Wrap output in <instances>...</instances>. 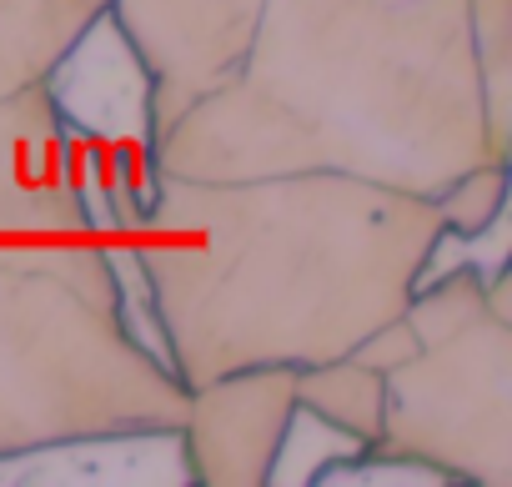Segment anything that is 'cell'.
Segmentation results:
<instances>
[{
  "label": "cell",
  "instance_id": "cell-6",
  "mask_svg": "<svg viewBox=\"0 0 512 487\" xmlns=\"http://www.w3.org/2000/svg\"><path fill=\"white\" fill-rule=\"evenodd\" d=\"M297 417V367H236L186 387L176 422L181 462L196 487H267Z\"/></svg>",
  "mask_w": 512,
  "mask_h": 487
},
{
  "label": "cell",
  "instance_id": "cell-5",
  "mask_svg": "<svg viewBox=\"0 0 512 487\" xmlns=\"http://www.w3.org/2000/svg\"><path fill=\"white\" fill-rule=\"evenodd\" d=\"M262 11L267 0H111V21L151 81V146L241 66Z\"/></svg>",
  "mask_w": 512,
  "mask_h": 487
},
{
  "label": "cell",
  "instance_id": "cell-3",
  "mask_svg": "<svg viewBox=\"0 0 512 487\" xmlns=\"http://www.w3.org/2000/svg\"><path fill=\"white\" fill-rule=\"evenodd\" d=\"M186 387L136 337L96 226L0 231V457L176 432Z\"/></svg>",
  "mask_w": 512,
  "mask_h": 487
},
{
  "label": "cell",
  "instance_id": "cell-4",
  "mask_svg": "<svg viewBox=\"0 0 512 487\" xmlns=\"http://www.w3.org/2000/svg\"><path fill=\"white\" fill-rule=\"evenodd\" d=\"M372 452L442 482L512 487V322L482 312L392 367Z\"/></svg>",
  "mask_w": 512,
  "mask_h": 487
},
{
  "label": "cell",
  "instance_id": "cell-1",
  "mask_svg": "<svg viewBox=\"0 0 512 487\" xmlns=\"http://www.w3.org/2000/svg\"><path fill=\"white\" fill-rule=\"evenodd\" d=\"M442 247L432 196L337 171L161 176L111 247L181 387L236 367H307L397 317Z\"/></svg>",
  "mask_w": 512,
  "mask_h": 487
},
{
  "label": "cell",
  "instance_id": "cell-12",
  "mask_svg": "<svg viewBox=\"0 0 512 487\" xmlns=\"http://www.w3.org/2000/svg\"><path fill=\"white\" fill-rule=\"evenodd\" d=\"M417 347H422V342H417V332H412V327H407V317L397 312V317L377 322V327H372V332L352 347V357H357V362H367L372 372H382V377H387L392 367L412 362V357H417Z\"/></svg>",
  "mask_w": 512,
  "mask_h": 487
},
{
  "label": "cell",
  "instance_id": "cell-13",
  "mask_svg": "<svg viewBox=\"0 0 512 487\" xmlns=\"http://www.w3.org/2000/svg\"><path fill=\"white\" fill-rule=\"evenodd\" d=\"M51 231H56V226H51Z\"/></svg>",
  "mask_w": 512,
  "mask_h": 487
},
{
  "label": "cell",
  "instance_id": "cell-9",
  "mask_svg": "<svg viewBox=\"0 0 512 487\" xmlns=\"http://www.w3.org/2000/svg\"><path fill=\"white\" fill-rule=\"evenodd\" d=\"M297 407L327 422L332 432L352 437L357 447H372L382 437V407H387V377L357 362L352 352L297 367Z\"/></svg>",
  "mask_w": 512,
  "mask_h": 487
},
{
  "label": "cell",
  "instance_id": "cell-8",
  "mask_svg": "<svg viewBox=\"0 0 512 487\" xmlns=\"http://www.w3.org/2000/svg\"><path fill=\"white\" fill-rule=\"evenodd\" d=\"M111 0H0V101L41 86Z\"/></svg>",
  "mask_w": 512,
  "mask_h": 487
},
{
  "label": "cell",
  "instance_id": "cell-2",
  "mask_svg": "<svg viewBox=\"0 0 512 487\" xmlns=\"http://www.w3.org/2000/svg\"><path fill=\"white\" fill-rule=\"evenodd\" d=\"M156 171H337L437 196L487 141L467 0H267L241 66L156 136Z\"/></svg>",
  "mask_w": 512,
  "mask_h": 487
},
{
  "label": "cell",
  "instance_id": "cell-10",
  "mask_svg": "<svg viewBox=\"0 0 512 487\" xmlns=\"http://www.w3.org/2000/svg\"><path fill=\"white\" fill-rule=\"evenodd\" d=\"M467 36L482 76L487 141L507 161L512 156V0H467Z\"/></svg>",
  "mask_w": 512,
  "mask_h": 487
},
{
  "label": "cell",
  "instance_id": "cell-7",
  "mask_svg": "<svg viewBox=\"0 0 512 487\" xmlns=\"http://www.w3.org/2000/svg\"><path fill=\"white\" fill-rule=\"evenodd\" d=\"M96 226L66 171V121L41 86L0 101V231Z\"/></svg>",
  "mask_w": 512,
  "mask_h": 487
},
{
  "label": "cell",
  "instance_id": "cell-11",
  "mask_svg": "<svg viewBox=\"0 0 512 487\" xmlns=\"http://www.w3.org/2000/svg\"><path fill=\"white\" fill-rule=\"evenodd\" d=\"M437 221H442V236H457V241H477L487 231L502 226V211H507V161H477L467 166L462 176H452L437 196Z\"/></svg>",
  "mask_w": 512,
  "mask_h": 487
}]
</instances>
